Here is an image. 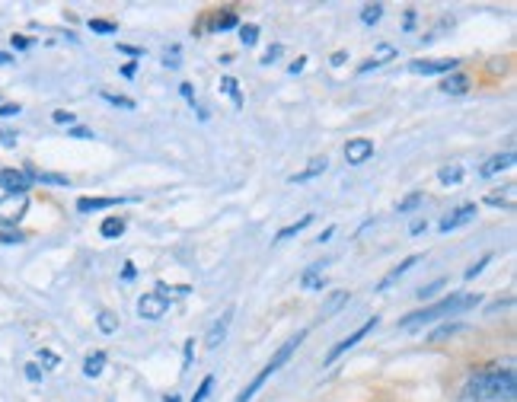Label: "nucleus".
Returning <instances> with one entry per match:
<instances>
[{
    "instance_id": "f257e3e1",
    "label": "nucleus",
    "mask_w": 517,
    "mask_h": 402,
    "mask_svg": "<svg viewBox=\"0 0 517 402\" xmlns=\"http://www.w3.org/2000/svg\"><path fill=\"white\" fill-rule=\"evenodd\" d=\"M514 371H479L466 386V396L476 402H514Z\"/></svg>"
},
{
    "instance_id": "f03ea898",
    "label": "nucleus",
    "mask_w": 517,
    "mask_h": 402,
    "mask_svg": "<svg viewBox=\"0 0 517 402\" xmlns=\"http://www.w3.org/2000/svg\"><path fill=\"white\" fill-rule=\"evenodd\" d=\"M479 301H482V294H447L444 301H438V303L425 306V310H415V313H409V316H406L403 323H399V329L415 332L418 326L434 323V319H444V316H453V313H463V310H469V306H476Z\"/></svg>"
},
{
    "instance_id": "7ed1b4c3",
    "label": "nucleus",
    "mask_w": 517,
    "mask_h": 402,
    "mask_svg": "<svg viewBox=\"0 0 517 402\" xmlns=\"http://www.w3.org/2000/svg\"><path fill=\"white\" fill-rule=\"evenodd\" d=\"M303 338H307V332H297V336H291L288 342L281 345V348H278L275 354H271V361L262 367V371H258V377L253 380V383H249L246 390H243L240 396H236V402H253V396H256V393L265 386V380H268L271 373L278 371V367H284V364H288V361H291V354H294L297 348H301V342H303Z\"/></svg>"
},
{
    "instance_id": "20e7f679",
    "label": "nucleus",
    "mask_w": 517,
    "mask_h": 402,
    "mask_svg": "<svg viewBox=\"0 0 517 402\" xmlns=\"http://www.w3.org/2000/svg\"><path fill=\"white\" fill-rule=\"evenodd\" d=\"M371 329H377V316H371V319H367V323H364V326H358V329L351 332V336H345V338H342V342H338V345H332V351H329V354H326V358H323V367H332V364H336L338 358H342L345 351H348V348H355V345L361 342V338H364V336H367V332H371Z\"/></svg>"
},
{
    "instance_id": "39448f33",
    "label": "nucleus",
    "mask_w": 517,
    "mask_h": 402,
    "mask_svg": "<svg viewBox=\"0 0 517 402\" xmlns=\"http://www.w3.org/2000/svg\"><path fill=\"white\" fill-rule=\"evenodd\" d=\"M26 208H29V195H4L0 199V227H13V223H19V217L26 214Z\"/></svg>"
},
{
    "instance_id": "423d86ee",
    "label": "nucleus",
    "mask_w": 517,
    "mask_h": 402,
    "mask_svg": "<svg viewBox=\"0 0 517 402\" xmlns=\"http://www.w3.org/2000/svg\"><path fill=\"white\" fill-rule=\"evenodd\" d=\"M138 313H141V319H151V323H156V319H163L169 313V301L163 294H156V291H151V294H144L138 301Z\"/></svg>"
},
{
    "instance_id": "0eeeda50",
    "label": "nucleus",
    "mask_w": 517,
    "mask_h": 402,
    "mask_svg": "<svg viewBox=\"0 0 517 402\" xmlns=\"http://www.w3.org/2000/svg\"><path fill=\"white\" fill-rule=\"evenodd\" d=\"M457 64L460 61H453V58H434V61H412L409 64V71L412 74H425V77H431V74H453L457 71Z\"/></svg>"
},
{
    "instance_id": "6e6552de",
    "label": "nucleus",
    "mask_w": 517,
    "mask_h": 402,
    "mask_svg": "<svg viewBox=\"0 0 517 402\" xmlns=\"http://www.w3.org/2000/svg\"><path fill=\"white\" fill-rule=\"evenodd\" d=\"M371 156H373V141L351 138L348 144H345V160H348V166H361V163L371 160Z\"/></svg>"
},
{
    "instance_id": "1a4fd4ad",
    "label": "nucleus",
    "mask_w": 517,
    "mask_h": 402,
    "mask_svg": "<svg viewBox=\"0 0 517 402\" xmlns=\"http://www.w3.org/2000/svg\"><path fill=\"white\" fill-rule=\"evenodd\" d=\"M0 189L6 195H23L29 189V176L23 169H0Z\"/></svg>"
},
{
    "instance_id": "9d476101",
    "label": "nucleus",
    "mask_w": 517,
    "mask_h": 402,
    "mask_svg": "<svg viewBox=\"0 0 517 402\" xmlns=\"http://www.w3.org/2000/svg\"><path fill=\"white\" fill-rule=\"evenodd\" d=\"M511 166H514V151L495 154V156H488V160L479 166V176H482V179H492V176H498L501 169H511Z\"/></svg>"
},
{
    "instance_id": "9b49d317",
    "label": "nucleus",
    "mask_w": 517,
    "mask_h": 402,
    "mask_svg": "<svg viewBox=\"0 0 517 402\" xmlns=\"http://www.w3.org/2000/svg\"><path fill=\"white\" fill-rule=\"evenodd\" d=\"M473 217H476V204H460L457 211H451V214L441 221V233H451V230L463 227V223H469Z\"/></svg>"
},
{
    "instance_id": "f8f14e48",
    "label": "nucleus",
    "mask_w": 517,
    "mask_h": 402,
    "mask_svg": "<svg viewBox=\"0 0 517 402\" xmlns=\"http://www.w3.org/2000/svg\"><path fill=\"white\" fill-rule=\"evenodd\" d=\"M230 319H234V306H227V310H224V316L217 319L214 326H211V332H208V338H205V348H208V351H214L217 345L224 342V336H227V329H230Z\"/></svg>"
},
{
    "instance_id": "ddd939ff",
    "label": "nucleus",
    "mask_w": 517,
    "mask_h": 402,
    "mask_svg": "<svg viewBox=\"0 0 517 402\" xmlns=\"http://www.w3.org/2000/svg\"><path fill=\"white\" fill-rule=\"evenodd\" d=\"M326 166H329V160H326V156H313V160H310L307 166L301 169V173H294V176H291V182H294V186H301V182H310V179H316V176H323V173H326Z\"/></svg>"
},
{
    "instance_id": "4468645a",
    "label": "nucleus",
    "mask_w": 517,
    "mask_h": 402,
    "mask_svg": "<svg viewBox=\"0 0 517 402\" xmlns=\"http://www.w3.org/2000/svg\"><path fill=\"white\" fill-rule=\"evenodd\" d=\"M441 90H444L447 96H463V93L469 90V80L460 71H453V74H447V77L441 80Z\"/></svg>"
},
{
    "instance_id": "2eb2a0df",
    "label": "nucleus",
    "mask_w": 517,
    "mask_h": 402,
    "mask_svg": "<svg viewBox=\"0 0 517 402\" xmlns=\"http://www.w3.org/2000/svg\"><path fill=\"white\" fill-rule=\"evenodd\" d=\"M418 262H421V256H409V258H403V262H399L396 268H393L390 275H386L383 281L377 284V291H386V288H390L393 281H399V278H403V275H406V271H409V268H415V265H418Z\"/></svg>"
},
{
    "instance_id": "dca6fc26",
    "label": "nucleus",
    "mask_w": 517,
    "mask_h": 402,
    "mask_svg": "<svg viewBox=\"0 0 517 402\" xmlns=\"http://www.w3.org/2000/svg\"><path fill=\"white\" fill-rule=\"evenodd\" d=\"M396 58V49H393V45H377V51H373V58H367L361 67H358V71L361 74H367V71H373V67H380L383 64V61H393Z\"/></svg>"
},
{
    "instance_id": "f3484780",
    "label": "nucleus",
    "mask_w": 517,
    "mask_h": 402,
    "mask_svg": "<svg viewBox=\"0 0 517 402\" xmlns=\"http://www.w3.org/2000/svg\"><path fill=\"white\" fill-rule=\"evenodd\" d=\"M323 284H326L323 265H310V268L301 275V288H303V291H323Z\"/></svg>"
},
{
    "instance_id": "a211bd4d",
    "label": "nucleus",
    "mask_w": 517,
    "mask_h": 402,
    "mask_svg": "<svg viewBox=\"0 0 517 402\" xmlns=\"http://www.w3.org/2000/svg\"><path fill=\"white\" fill-rule=\"evenodd\" d=\"M313 217H316V214H303L297 223H288V227H281V230H278V233H275V243H284V240H291V236L303 233V230H307L310 223H313Z\"/></svg>"
},
{
    "instance_id": "6ab92c4d",
    "label": "nucleus",
    "mask_w": 517,
    "mask_h": 402,
    "mask_svg": "<svg viewBox=\"0 0 517 402\" xmlns=\"http://www.w3.org/2000/svg\"><path fill=\"white\" fill-rule=\"evenodd\" d=\"M486 204L488 208H514V186H505L498 192L486 195Z\"/></svg>"
},
{
    "instance_id": "aec40b11",
    "label": "nucleus",
    "mask_w": 517,
    "mask_h": 402,
    "mask_svg": "<svg viewBox=\"0 0 517 402\" xmlns=\"http://www.w3.org/2000/svg\"><path fill=\"white\" fill-rule=\"evenodd\" d=\"M26 176H29V182H45V186H71V179L67 176H58V173H36V169H23Z\"/></svg>"
},
{
    "instance_id": "412c9836",
    "label": "nucleus",
    "mask_w": 517,
    "mask_h": 402,
    "mask_svg": "<svg viewBox=\"0 0 517 402\" xmlns=\"http://www.w3.org/2000/svg\"><path fill=\"white\" fill-rule=\"evenodd\" d=\"M119 199H80L77 201V211L80 214H90V211H103V208H115Z\"/></svg>"
},
{
    "instance_id": "4be33fe9",
    "label": "nucleus",
    "mask_w": 517,
    "mask_h": 402,
    "mask_svg": "<svg viewBox=\"0 0 517 402\" xmlns=\"http://www.w3.org/2000/svg\"><path fill=\"white\" fill-rule=\"evenodd\" d=\"M345 303H348V291H336V294L329 297V303L319 310V319H326V316H332V313H338Z\"/></svg>"
},
{
    "instance_id": "5701e85b",
    "label": "nucleus",
    "mask_w": 517,
    "mask_h": 402,
    "mask_svg": "<svg viewBox=\"0 0 517 402\" xmlns=\"http://www.w3.org/2000/svg\"><path fill=\"white\" fill-rule=\"evenodd\" d=\"M103 367H106V351H93L90 358L84 361V373H86V377H99V373H103Z\"/></svg>"
},
{
    "instance_id": "b1692460",
    "label": "nucleus",
    "mask_w": 517,
    "mask_h": 402,
    "mask_svg": "<svg viewBox=\"0 0 517 402\" xmlns=\"http://www.w3.org/2000/svg\"><path fill=\"white\" fill-rule=\"evenodd\" d=\"M438 179H441V186H460L463 182V166L460 163H453V166H444L438 173Z\"/></svg>"
},
{
    "instance_id": "393cba45",
    "label": "nucleus",
    "mask_w": 517,
    "mask_h": 402,
    "mask_svg": "<svg viewBox=\"0 0 517 402\" xmlns=\"http://www.w3.org/2000/svg\"><path fill=\"white\" fill-rule=\"evenodd\" d=\"M99 233H103L106 240H115V236L125 233V221H121V217H106L103 227H99Z\"/></svg>"
},
{
    "instance_id": "a878e982",
    "label": "nucleus",
    "mask_w": 517,
    "mask_h": 402,
    "mask_svg": "<svg viewBox=\"0 0 517 402\" xmlns=\"http://www.w3.org/2000/svg\"><path fill=\"white\" fill-rule=\"evenodd\" d=\"M466 326L463 323H444L441 329H434L431 336H428V342H444V338H451V336H457V332H463Z\"/></svg>"
},
{
    "instance_id": "bb28decb",
    "label": "nucleus",
    "mask_w": 517,
    "mask_h": 402,
    "mask_svg": "<svg viewBox=\"0 0 517 402\" xmlns=\"http://www.w3.org/2000/svg\"><path fill=\"white\" fill-rule=\"evenodd\" d=\"M234 26H236V13H230V10H221L211 19V29L214 32H227V29H234Z\"/></svg>"
},
{
    "instance_id": "cd10ccee",
    "label": "nucleus",
    "mask_w": 517,
    "mask_h": 402,
    "mask_svg": "<svg viewBox=\"0 0 517 402\" xmlns=\"http://www.w3.org/2000/svg\"><path fill=\"white\" fill-rule=\"evenodd\" d=\"M221 90L227 93L230 99H234V106H236V109L243 106V96H240V84H236L234 77H221Z\"/></svg>"
},
{
    "instance_id": "c85d7f7f",
    "label": "nucleus",
    "mask_w": 517,
    "mask_h": 402,
    "mask_svg": "<svg viewBox=\"0 0 517 402\" xmlns=\"http://www.w3.org/2000/svg\"><path fill=\"white\" fill-rule=\"evenodd\" d=\"M96 326H99V332H106V336H112L115 329H119V319H115V313H109V310H103L96 316Z\"/></svg>"
},
{
    "instance_id": "c756f323",
    "label": "nucleus",
    "mask_w": 517,
    "mask_h": 402,
    "mask_svg": "<svg viewBox=\"0 0 517 402\" xmlns=\"http://www.w3.org/2000/svg\"><path fill=\"white\" fill-rule=\"evenodd\" d=\"M240 42L246 45V49H249V45H256V42H258V26H256V23L240 26Z\"/></svg>"
},
{
    "instance_id": "7c9ffc66",
    "label": "nucleus",
    "mask_w": 517,
    "mask_h": 402,
    "mask_svg": "<svg viewBox=\"0 0 517 402\" xmlns=\"http://www.w3.org/2000/svg\"><path fill=\"white\" fill-rule=\"evenodd\" d=\"M380 16H383V4H367L364 10H361V23H367V26L377 23Z\"/></svg>"
},
{
    "instance_id": "2f4dec72",
    "label": "nucleus",
    "mask_w": 517,
    "mask_h": 402,
    "mask_svg": "<svg viewBox=\"0 0 517 402\" xmlns=\"http://www.w3.org/2000/svg\"><path fill=\"white\" fill-rule=\"evenodd\" d=\"M421 201H425V195H421V192H412V195H406V199L399 201V214H409V211H415Z\"/></svg>"
},
{
    "instance_id": "473e14b6",
    "label": "nucleus",
    "mask_w": 517,
    "mask_h": 402,
    "mask_svg": "<svg viewBox=\"0 0 517 402\" xmlns=\"http://www.w3.org/2000/svg\"><path fill=\"white\" fill-rule=\"evenodd\" d=\"M99 96L106 102H112V106H119V109H134V99H128V96H115V93H109V90H103Z\"/></svg>"
},
{
    "instance_id": "72a5a7b5",
    "label": "nucleus",
    "mask_w": 517,
    "mask_h": 402,
    "mask_svg": "<svg viewBox=\"0 0 517 402\" xmlns=\"http://www.w3.org/2000/svg\"><path fill=\"white\" fill-rule=\"evenodd\" d=\"M90 29L93 32H103V36H112V32H119V26L109 23V19H90Z\"/></svg>"
},
{
    "instance_id": "f704fd0d",
    "label": "nucleus",
    "mask_w": 517,
    "mask_h": 402,
    "mask_svg": "<svg viewBox=\"0 0 517 402\" xmlns=\"http://www.w3.org/2000/svg\"><path fill=\"white\" fill-rule=\"evenodd\" d=\"M488 262H492V256H482V258H479V262H473V265H469V268H466V275H463V278H466V281H473V278H476V275H479V271H482V268H486V265H488Z\"/></svg>"
},
{
    "instance_id": "c9c22d12",
    "label": "nucleus",
    "mask_w": 517,
    "mask_h": 402,
    "mask_svg": "<svg viewBox=\"0 0 517 402\" xmlns=\"http://www.w3.org/2000/svg\"><path fill=\"white\" fill-rule=\"evenodd\" d=\"M51 119L58 121V125H71V128L77 125V115H74V112H67V109H58V112H54Z\"/></svg>"
},
{
    "instance_id": "e433bc0d",
    "label": "nucleus",
    "mask_w": 517,
    "mask_h": 402,
    "mask_svg": "<svg viewBox=\"0 0 517 402\" xmlns=\"http://www.w3.org/2000/svg\"><path fill=\"white\" fill-rule=\"evenodd\" d=\"M211 386H214V377H205V380H201V386H199V393L192 396V402H205L208 393H211Z\"/></svg>"
},
{
    "instance_id": "4c0bfd02",
    "label": "nucleus",
    "mask_w": 517,
    "mask_h": 402,
    "mask_svg": "<svg viewBox=\"0 0 517 402\" xmlns=\"http://www.w3.org/2000/svg\"><path fill=\"white\" fill-rule=\"evenodd\" d=\"M192 354H195V338H186V345H182V367L189 371V364H192Z\"/></svg>"
},
{
    "instance_id": "58836bf2",
    "label": "nucleus",
    "mask_w": 517,
    "mask_h": 402,
    "mask_svg": "<svg viewBox=\"0 0 517 402\" xmlns=\"http://www.w3.org/2000/svg\"><path fill=\"white\" fill-rule=\"evenodd\" d=\"M444 288V278H438V281H431L428 284V288H418V294L415 297H421V301H425V297H434V291H441Z\"/></svg>"
},
{
    "instance_id": "ea45409f",
    "label": "nucleus",
    "mask_w": 517,
    "mask_h": 402,
    "mask_svg": "<svg viewBox=\"0 0 517 402\" xmlns=\"http://www.w3.org/2000/svg\"><path fill=\"white\" fill-rule=\"evenodd\" d=\"M39 361H42L45 367H58V354H54V351H49V348H42V351H39Z\"/></svg>"
},
{
    "instance_id": "a19ab883",
    "label": "nucleus",
    "mask_w": 517,
    "mask_h": 402,
    "mask_svg": "<svg viewBox=\"0 0 517 402\" xmlns=\"http://www.w3.org/2000/svg\"><path fill=\"white\" fill-rule=\"evenodd\" d=\"M281 51H284L281 45H271V49L262 54V64H271V61H278V58H281Z\"/></svg>"
},
{
    "instance_id": "79ce46f5",
    "label": "nucleus",
    "mask_w": 517,
    "mask_h": 402,
    "mask_svg": "<svg viewBox=\"0 0 517 402\" xmlns=\"http://www.w3.org/2000/svg\"><path fill=\"white\" fill-rule=\"evenodd\" d=\"M71 138H86V141H90V138H96V134H93L90 128H84V125H74L71 128Z\"/></svg>"
},
{
    "instance_id": "37998d69",
    "label": "nucleus",
    "mask_w": 517,
    "mask_h": 402,
    "mask_svg": "<svg viewBox=\"0 0 517 402\" xmlns=\"http://www.w3.org/2000/svg\"><path fill=\"white\" fill-rule=\"evenodd\" d=\"M23 240V233H16V230H0V243H19Z\"/></svg>"
},
{
    "instance_id": "c03bdc74",
    "label": "nucleus",
    "mask_w": 517,
    "mask_h": 402,
    "mask_svg": "<svg viewBox=\"0 0 517 402\" xmlns=\"http://www.w3.org/2000/svg\"><path fill=\"white\" fill-rule=\"evenodd\" d=\"M26 377H29L32 383H36V380H42V367H39V364H26Z\"/></svg>"
},
{
    "instance_id": "a18cd8bd",
    "label": "nucleus",
    "mask_w": 517,
    "mask_h": 402,
    "mask_svg": "<svg viewBox=\"0 0 517 402\" xmlns=\"http://www.w3.org/2000/svg\"><path fill=\"white\" fill-rule=\"evenodd\" d=\"M0 115H4V119H10V115H19V106H16V102H6V106H0Z\"/></svg>"
},
{
    "instance_id": "49530a36",
    "label": "nucleus",
    "mask_w": 517,
    "mask_h": 402,
    "mask_svg": "<svg viewBox=\"0 0 517 402\" xmlns=\"http://www.w3.org/2000/svg\"><path fill=\"white\" fill-rule=\"evenodd\" d=\"M0 141H4V147H13V144H16V134L6 131V128H0Z\"/></svg>"
},
{
    "instance_id": "de8ad7c7",
    "label": "nucleus",
    "mask_w": 517,
    "mask_h": 402,
    "mask_svg": "<svg viewBox=\"0 0 517 402\" xmlns=\"http://www.w3.org/2000/svg\"><path fill=\"white\" fill-rule=\"evenodd\" d=\"M166 67H179V49H173V51H166Z\"/></svg>"
},
{
    "instance_id": "09e8293b",
    "label": "nucleus",
    "mask_w": 517,
    "mask_h": 402,
    "mask_svg": "<svg viewBox=\"0 0 517 402\" xmlns=\"http://www.w3.org/2000/svg\"><path fill=\"white\" fill-rule=\"evenodd\" d=\"M425 227H428V223L421 221V217H415V221H412V227H409V233H412V236H418V233H421V230H425Z\"/></svg>"
},
{
    "instance_id": "8fccbe9b",
    "label": "nucleus",
    "mask_w": 517,
    "mask_h": 402,
    "mask_svg": "<svg viewBox=\"0 0 517 402\" xmlns=\"http://www.w3.org/2000/svg\"><path fill=\"white\" fill-rule=\"evenodd\" d=\"M121 278H125V281H131V278H134V262H125V265H121Z\"/></svg>"
},
{
    "instance_id": "3c124183",
    "label": "nucleus",
    "mask_w": 517,
    "mask_h": 402,
    "mask_svg": "<svg viewBox=\"0 0 517 402\" xmlns=\"http://www.w3.org/2000/svg\"><path fill=\"white\" fill-rule=\"evenodd\" d=\"M179 93H182V96H186V99L195 106V93H192V84H182V86H179Z\"/></svg>"
},
{
    "instance_id": "603ef678",
    "label": "nucleus",
    "mask_w": 517,
    "mask_h": 402,
    "mask_svg": "<svg viewBox=\"0 0 517 402\" xmlns=\"http://www.w3.org/2000/svg\"><path fill=\"white\" fill-rule=\"evenodd\" d=\"M303 64H307V58H297V61H294V64H291V67H288V71H291V74H301V71H303Z\"/></svg>"
},
{
    "instance_id": "864d4df0",
    "label": "nucleus",
    "mask_w": 517,
    "mask_h": 402,
    "mask_svg": "<svg viewBox=\"0 0 517 402\" xmlns=\"http://www.w3.org/2000/svg\"><path fill=\"white\" fill-rule=\"evenodd\" d=\"M13 45H16V49H29V39H26V36H13Z\"/></svg>"
},
{
    "instance_id": "5fc2aeb1",
    "label": "nucleus",
    "mask_w": 517,
    "mask_h": 402,
    "mask_svg": "<svg viewBox=\"0 0 517 402\" xmlns=\"http://www.w3.org/2000/svg\"><path fill=\"white\" fill-rule=\"evenodd\" d=\"M345 58H348L345 51H336V54H332V64H336V67H338V64H345Z\"/></svg>"
},
{
    "instance_id": "6e6d98bb",
    "label": "nucleus",
    "mask_w": 517,
    "mask_h": 402,
    "mask_svg": "<svg viewBox=\"0 0 517 402\" xmlns=\"http://www.w3.org/2000/svg\"><path fill=\"white\" fill-rule=\"evenodd\" d=\"M134 71H138V64H134V61H131V64L121 67V74H125V77H134Z\"/></svg>"
},
{
    "instance_id": "4d7b16f0",
    "label": "nucleus",
    "mask_w": 517,
    "mask_h": 402,
    "mask_svg": "<svg viewBox=\"0 0 517 402\" xmlns=\"http://www.w3.org/2000/svg\"><path fill=\"white\" fill-rule=\"evenodd\" d=\"M332 233H336V227H329V230H323V233H319V236H316V243H326V240H329V236H332Z\"/></svg>"
},
{
    "instance_id": "13d9d810",
    "label": "nucleus",
    "mask_w": 517,
    "mask_h": 402,
    "mask_svg": "<svg viewBox=\"0 0 517 402\" xmlns=\"http://www.w3.org/2000/svg\"><path fill=\"white\" fill-rule=\"evenodd\" d=\"M412 26H415V10L406 13V29H412Z\"/></svg>"
},
{
    "instance_id": "bf43d9fd",
    "label": "nucleus",
    "mask_w": 517,
    "mask_h": 402,
    "mask_svg": "<svg viewBox=\"0 0 517 402\" xmlns=\"http://www.w3.org/2000/svg\"><path fill=\"white\" fill-rule=\"evenodd\" d=\"M0 64H13V58L6 51H0Z\"/></svg>"
},
{
    "instance_id": "052dcab7",
    "label": "nucleus",
    "mask_w": 517,
    "mask_h": 402,
    "mask_svg": "<svg viewBox=\"0 0 517 402\" xmlns=\"http://www.w3.org/2000/svg\"><path fill=\"white\" fill-rule=\"evenodd\" d=\"M166 402H182V399H179V396H176V393H173V396H166Z\"/></svg>"
},
{
    "instance_id": "680f3d73",
    "label": "nucleus",
    "mask_w": 517,
    "mask_h": 402,
    "mask_svg": "<svg viewBox=\"0 0 517 402\" xmlns=\"http://www.w3.org/2000/svg\"><path fill=\"white\" fill-rule=\"evenodd\" d=\"M463 402H476V399H469V396H463Z\"/></svg>"
}]
</instances>
